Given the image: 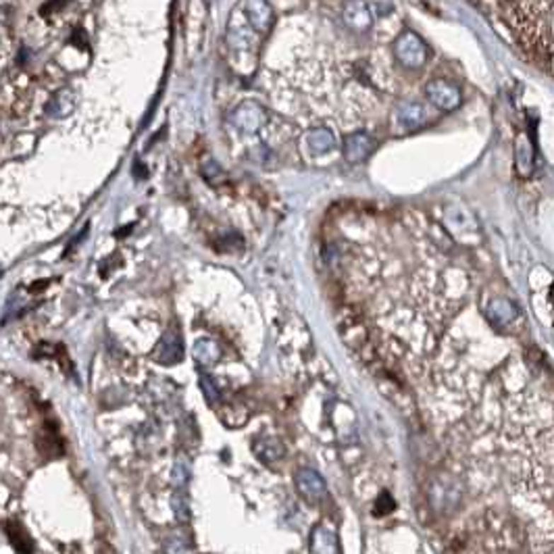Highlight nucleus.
Wrapping results in <instances>:
<instances>
[{
  "label": "nucleus",
  "mask_w": 554,
  "mask_h": 554,
  "mask_svg": "<svg viewBox=\"0 0 554 554\" xmlns=\"http://www.w3.org/2000/svg\"><path fill=\"white\" fill-rule=\"evenodd\" d=\"M492 6L502 13L519 50L554 75V2H500Z\"/></svg>",
  "instance_id": "f257e3e1"
},
{
  "label": "nucleus",
  "mask_w": 554,
  "mask_h": 554,
  "mask_svg": "<svg viewBox=\"0 0 554 554\" xmlns=\"http://www.w3.org/2000/svg\"><path fill=\"white\" fill-rule=\"evenodd\" d=\"M396 59L405 65V67H421L427 59V48L421 42V37L412 32H407L398 37L396 42Z\"/></svg>",
  "instance_id": "f03ea898"
},
{
  "label": "nucleus",
  "mask_w": 554,
  "mask_h": 554,
  "mask_svg": "<svg viewBox=\"0 0 554 554\" xmlns=\"http://www.w3.org/2000/svg\"><path fill=\"white\" fill-rule=\"evenodd\" d=\"M425 92H427L429 100H432L436 107L444 109V111H452V109H456V107L461 105V92H458V88L452 86V83H448V81H444V79H436V81L427 83Z\"/></svg>",
  "instance_id": "7ed1b4c3"
},
{
  "label": "nucleus",
  "mask_w": 554,
  "mask_h": 554,
  "mask_svg": "<svg viewBox=\"0 0 554 554\" xmlns=\"http://www.w3.org/2000/svg\"><path fill=\"white\" fill-rule=\"evenodd\" d=\"M531 554H554V515L531 527Z\"/></svg>",
  "instance_id": "20e7f679"
},
{
  "label": "nucleus",
  "mask_w": 554,
  "mask_h": 554,
  "mask_svg": "<svg viewBox=\"0 0 554 554\" xmlns=\"http://www.w3.org/2000/svg\"><path fill=\"white\" fill-rule=\"evenodd\" d=\"M375 146V142L371 140L369 134L365 132H357V134H350L346 138V146H344V156L348 163H361L369 156V152Z\"/></svg>",
  "instance_id": "39448f33"
},
{
  "label": "nucleus",
  "mask_w": 554,
  "mask_h": 554,
  "mask_svg": "<svg viewBox=\"0 0 554 554\" xmlns=\"http://www.w3.org/2000/svg\"><path fill=\"white\" fill-rule=\"evenodd\" d=\"M184 357V344H182V337L178 335L175 330H169L165 333L158 350H156V359L165 365H173L178 363L180 359Z\"/></svg>",
  "instance_id": "423d86ee"
},
{
  "label": "nucleus",
  "mask_w": 554,
  "mask_h": 554,
  "mask_svg": "<svg viewBox=\"0 0 554 554\" xmlns=\"http://www.w3.org/2000/svg\"><path fill=\"white\" fill-rule=\"evenodd\" d=\"M233 123L242 129V132H257L260 125H262V111L255 103H248V105H242L236 115H233Z\"/></svg>",
  "instance_id": "0eeeda50"
},
{
  "label": "nucleus",
  "mask_w": 554,
  "mask_h": 554,
  "mask_svg": "<svg viewBox=\"0 0 554 554\" xmlns=\"http://www.w3.org/2000/svg\"><path fill=\"white\" fill-rule=\"evenodd\" d=\"M296 483H298V490H300L304 496H308V498H315V496L323 494V481H321V478H319L315 471H311V469H302V471L296 475Z\"/></svg>",
  "instance_id": "6e6552de"
},
{
  "label": "nucleus",
  "mask_w": 554,
  "mask_h": 554,
  "mask_svg": "<svg viewBox=\"0 0 554 554\" xmlns=\"http://www.w3.org/2000/svg\"><path fill=\"white\" fill-rule=\"evenodd\" d=\"M246 11L250 13V15H246V17L250 19V25H253L257 32L269 30V25H271V8H269V4H265V2H250V4L246 6Z\"/></svg>",
  "instance_id": "1a4fd4ad"
},
{
  "label": "nucleus",
  "mask_w": 554,
  "mask_h": 554,
  "mask_svg": "<svg viewBox=\"0 0 554 554\" xmlns=\"http://www.w3.org/2000/svg\"><path fill=\"white\" fill-rule=\"evenodd\" d=\"M398 121H400L405 127H408V129L419 127V125L425 121V111H423V107L417 105V103H405V105H400V109H398Z\"/></svg>",
  "instance_id": "9d476101"
},
{
  "label": "nucleus",
  "mask_w": 554,
  "mask_h": 554,
  "mask_svg": "<svg viewBox=\"0 0 554 554\" xmlns=\"http://www.w3.org/2000/svg\"><path fill=\"white\" fill-rule=\"evenodd\" d=\"M346 23L352 28V30H357V32H361V30H367L371 25V17L369 13H367V6L365 4H348L346 6Z\"/></svg>",
  "instance_id": "9b49d317"
},
{
  "label": "nucleus",
  "mask_w": 554,
  "mask_h": 554,
  "mask_svg": "<svg viewBox=\"0 0 554 554\" xmlns=\"http://www.w3.org/2000/svg\"><path fill=\"white\" fill-rule=\"evenodd\" d=\"M308 146L313 148L317 154H323V152L335 148V138H333L332 132H328V129H317V132H313L308 136Z\"/></svg>",
  "instance_id": "f8f14e48"
},
{
  "label": "nucleus",
  "mask_w": 554,
  "mask_h": 554,
  "mask_svg": "<svg viewBox=\"0 0 554 554\" xmlns=\"http://www.w3.org/2000/svg\"><path fill=\"white\" fill-rule=\"evenodd\" d=\"M194 357H196L198 363H202V365H211V363L217 361L219 350H217V346H215L211 340H200V342H196Z\"/></svg>",
  "instance_id": "ddd939ff"
},
{
  "label": "nucleus",
  "mask_w": 554,
  "mask_h": 554,
  "mask_svg": "<svg viewBox=\"0 0 554 554\" xmlns=\"http://www.w3.org/2000/svg\"><path fill=\"white\" fill-rule=\"evenodd\" d=\"M200 379H202V381H200V386H202V392L207 394V398H209V400H217V396H219V394H217V388H215L213 379H211L209 375H202Z\"/></svg>",
  "instance_id": "4468645a"
}]
</instances>
